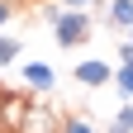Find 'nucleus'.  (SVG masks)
<instances>
[{"instance_id":"obj_10","label":"nucleus","mask_w":133,"mask_h":133,"mask_svg":"<svg viewBox=\"0 0 133 133\" xmlns=\"http://www.w3.org/2000/svg\"><path fill=\"white\" fill-rule=\"evenodd\" d=\"M114 86H119L124 100H133V66H119V71H114Z\"/></svg>"},{"instance_id":"obj_6","label":"nucleus","mask_w":133,"mask_h":133,"mask_svg":"<svg viewBox=\"0 0 133 133\" xmlns=\"http://www.w3.org/2000/svg\"><path fill=\"white\" fill-rule=\"evenodd\" d=\"M24 81H29V86L33 90H52V66H48V62H24Z\"/></svg>"},{"instance_id":"obj_1","label":"nucleus","mask_w":133,"mask_h":133,"mask_svg":"<svg viewBox=\"0 0 133 133\" xmlns=\"http://www.w3.org/2000/svg\"><path fill=\"white\" fill-rule=\"evenodd\" d=\"M90 38V14L86 10H62L57 24H52V43L57 48H81Z\"/></svg>"},{"instance_id":"obj_12","label":"nucleus","mask_w":133,"mask_h":133,"mask_svg":"<svg viewBox=\"0 0 133 133\" xmlns=\"http://www.w3.org/2000/svg\"><path fill=\"white\" fill-rule=\"evenodd\" d=\"M119 66H133V43H128V38L119 43Z\"/></svg>"},{"instance_id":"obj_2","label":"nucleus","mask_w":133,"mask_h":133,"mask_svg":"<svg viewBox=\"0 0 133 133\" xmlns=\"http://www.w3.org/2000/svg\"><path fill=\"white\" fill-rule=\"evenodd\" d=\"M19 133H62V109L43 105V100H33L29 114H24V124H19Z\"/></svg>"},{"instance_id":"obj_5","label":"nucleus","mask_w":133,"mask_h":133,"mask_svg":"<svg viewBox=\"0 0 133 133\" xmlns=\"http://www.w3.org/2000/svg\"><path fill=\"white\" fill-rule=\"evenodd\" d=\"M105 24L109 29H133V0H109L105 5Z\"/></svg>"},{"instance_id":"obj_15","label":"nucleus","mask_w":133,"mask_h":133,"mask_svg":"<svg viewBox=\"0 0 133 133\" xmlns=\"http://www.w3.org/2000/svg\"><path fill=\"white\" fill-rule=\"evenodd\" d=\"M0 109H5V90H0Z\"/></svg>"},{"instance_id":"obj_13","label":"nucleus","mask_w":133,"mask_h":133,"mask_svg":"<svg viewBox=\"0 0 133 133\" xmlns=\"http://www.w3.org/2000/svg\"><path fill=\"white\" fill-rule=\"evenodd\" d=\"M57 14H62V5H57V0H48V5H43V19H48V24H57Z\"/></svg>"},{"instance_id":"obj_4","label":"nucleus","mask_w":133,"mask_h":133,"mask_svg":"<svg viewBox=\"0 0 133 133\" xmlns=\"http://www.w3.org/2000/svg\"><path fill=\"white\" fill-rule=\"evenodd\" d=\"M29 105H33V95H10L5 90V109H0V133H19V124H24V114H29Z\"/></svg>"},{"instance_id":"obj_11","label":"nucleus","mask_w":133,"mask_h":133,"mask_svg":"<svg viewBox=\"0 0 133 133\" xmlns=\"http://www.w3.org/2000/svg\"><path fill=\"white\" fill-rule=\"evenodd\" d=\"M14 14H19V5H14V0H0V29H5Z\"/></svg>"},{"instance_id":"obj_7","label":"nucleus","mask_w":133,"mask_h":133,"mask_svg":"<svg viewBox=\"0 0 133 133\" xmlns=\"http://www.w3.org/2000/svg\"><path fill=\"white\" fill-rule=\"evenodd\" d=\"M105 133H133V100H124V105H119V114L105 124Z\"/></svg>"},{"instance_id":"obj_16","label":"nucleus","mask_w":133,"mask_h":133,"mask_svg":"<svg viewBox=\"0 0 133 133\" xmlns=\"http://www.w3.org/2000/svg\"><path fill=\"white\" fill-rule=\"evenodd\" d=\"M128 43H133V29H128Z\"/></svg>"},{"instance_id":"obj_8","label":"nucleus","mask_w":133,"mask_h":133,"mask_svg":"<svg viewBox=\"0 0 133 133\" xmlns=\"http://www.w3.org/2000/svg\"><path fill=\"white\" fill-rule=\"evenodd\" d=\"M14 62H19V38L0 33V66H14Z\"/></svg>"},{"instance_id":"obj_14","label":"nucleus","mask_w":133,"mask_h":133,"mask_svg":"<svg viewBox=\"0 0 133 133\" xmlns=\"http://www.w3.org/2000/svg\"><path fill=\"white\" fill-rule=\"evenodd\" d=\"M62 10H86V5H95V0H57Z\"/></svg>"},{"instance_id":"obj_9","label":"nucleus","mask_w":133,"mask_h":133,"mask_svg":"<svg viewBox=\"0 0 133 133\" xmlns=\"http://www.w3.org/2000/svg\"><path fill=\"white\" fill-rule=\"evenodd\" d=\"M62 133H100L95 124H86L81 114H62Z\"/></svg>"},{"instance_id":"obj_3","label":"nucleus","mask_w":133,"mask_h":133,"mask_svg":"<svg viewBox=\"0 0 133 133\" xmlns=\"http://www.w3.org/2000/svg\"><path fill=\"white\" fill-rule=\"evenodd\" d=\"M114 81V66L105 62V57H86L76 66V86H86V90H95V86H109Z\"/></svg>"}]
</instances>
